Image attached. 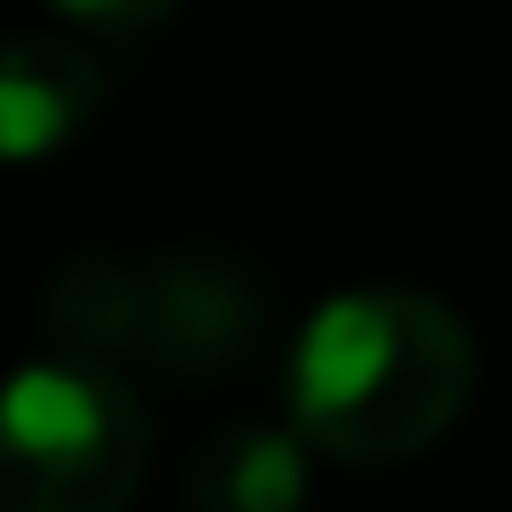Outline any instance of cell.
Instances as JSON below:
<instances>
[{
    "label": "cell",
    "instance_id": "3957f363",
    "mask_svg": "<svg viewBox=\"0 0 512 512\" xmlns=\"http://www.w3.org/2000/svg\"><path fill=\"white\" fill-rule=\"evenodd\" d=\"M256 288L240 264L208 248H168L152 264H128V352L176 368V376H216L256 344Z\"/></svg>",
    "mask_w": 512,
    "mask_h": 512
},
{
    "label": "cell",
    "instance_id": "6da1fadb",
    "mask_svg": "<svg viewBox=\"0 0 512 512\" xmlns=\"http://www.w3.org/2000/svg\"><path fill=\"white\" fill-rule=\"evenodd\" d=\"M472 336L424 288L328 296L288 344V424L344 464H400L432 448L472 400Z\"/></svg>",
    "mask_w": 512,
    "mask_h": 512
},
{
    "label": "cell",
    "instance_id": "7a4b0ae2",
    "mask_svg": "<svg viewBox=\"0 0 512 512\" xmlns=\"http://www.w3.org/2000/svg\"><path fill=\"white\" fill-rule=\"evenodd\" d=\"M144 400L104 360H32L0 384V504L112 512L144 480Z\"/></svg>",
    "mask_w": 512,
    "mask_h": 512
},
{
    "label": "cell",
    "instance_id": "277c9868",
    "mask_svg": "<svg viewBox=\"0 0 512 512\" xmlns=\"http://www.w3.org/2000/svg\"><path fill=\"white\" fill-rule=\"evenodd\" d=\"M96 104H104V64L80 40H56V32L0 40V160H40L72 144Z\"/></svg>",
    "mask_w": 512,
    "mask_h": 512
},
{
    "label": "cell",
    "instance_id": "5b68a950",
    "mask_svg": "<svg viewBox=\"0 0 512 512\" xmlns=\"http://www.w3.org/2000/svg\"><path fill=\"white\" fill-rule=\"evenodd\" d=\"M304 432H264V424H240V432H216L184 488L200 512H288L304 496Z\"/></svg>",
    "mask_w": 512,
    "mask_h": 512
},
{
    "label": "cell",
    "instance_id": "8992f818",
    "mask_svg": "<svg viewBox=\"0 0 512 512\" xmlns=\"http://www.w3.org/2000/svg\"><path fill=\"white\" fill-rule=\"evenodd\" d=\"M48 344L80 360L128 352V264L120 256H72L48 280Z\"/></svg>",
    "mask_w": 512,
    "mask_h": 512
},
{
    "label": "cell",
    "instance_id": "52a82bcc",
    "mask_svg": "<svg viewBox=\"0 0 512 512\" xmlns=\"http://www.w3.org/2000/svg\"><path fill=\"white\" fill-rule=\"evenodd\" d=\"M72 24H88V32H112V40H128V32H152V24H168L184 0H56Z\"/></svg>",
    "mask_w": 512,
    "mask_h": 512
}]
</instances>
